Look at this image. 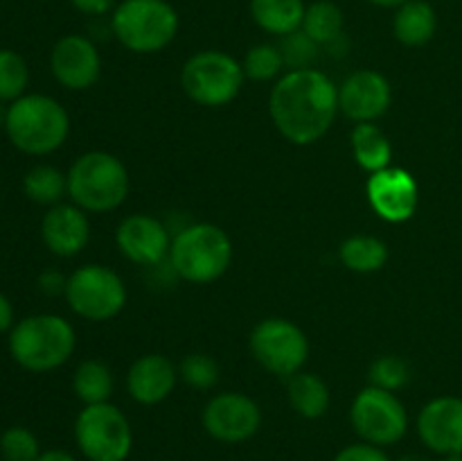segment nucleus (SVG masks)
I'll list each match as a JSON object with an SVG mask.
<instances>
[{"label": "nucleus", "instance_id": "obj_1", "mask_svg": "<svg viewBox=\"0 0 462 461\" xmlns=\"http://www.w3.org/2000/svg\"><path fill=\"white\" fill-rule=\"evenodd\" d=\"M338 113V86L316 68L287 71L269 95V116L291 145H314L332 129Z\"/></svg>", "mask_w": 462, "mask_h": 461}, {"label": "nucleus", "instance_id": "obj_2", "mask_svg": "<svg viewBox=\"0 0 462 461\" xmlns=\"http://www.w3.org/2000/svg\"><path fill=\"white\" fill-rule=\"evenodd\" d=\"M5 131L18 152L48 156L70 134V116L57 99L43 93H25L5 108Z\"/></svg>", "mask_w": 462, "mask_h": 461}, {"label": "nucleus", "instance_id": "obj_3", "mask_svg": "<svg viewBox=\"0 0 462 461\" xmlns=\"http://www.w3.org/2000/svg\"><path fill=\"white\" fill-rule=\"evenodd\" d=\"M77 346L75 328L59 315H32L9 330V355L32 373H48L72 357Z\"/></svg>", "mask_w": 462, "mask_h": 461}, {"label": "nucleus", "instance_id": "obj_4", "mask_svg": "<svg viewBox=\"0 0 462 461\" xmlns=\"http://www.w3.org/2000/svg\"><path fill=\"white\" fill-rule=\"evenodd\" d=\"M233 262V242L221 226L210 221L188 224L170 247V265L179 278L192 285L219 280Z\"/></svg>", "mask_w": 462, "mask_h": 461}, {"label": "nucleus", "instance_id": "obj_5", "mask_svg": "<svg viewBox=\"0 0 462 461\" xmlns=\"http://www.w3.org/2000/svg\"><path fill=\"white\" fill-rule=\"evenodd\" d=\"M68 194L86 212L116 211L129 197V172L108 152H86L68 170Z\"/></svg>", "mask_w": 462, "mask_h": 461}, {"label": "nucleus", "instance_id": "obj_6", "mask_svg": "<svg viewBox=\"0 0 462 461\" xmlns=\"http://www.w3.org/2000/svg\"><path fill=\"white\" fill-rule=\"evenodd\" d=\"M179 12L167 0H122L111 14V32L126 50L153 54L176 39Z\"/></svg>", "mask_w": 462, "mask_h": 461}, {"label": "nucleus", "instance_id": "obj_7", "mask_svg": "<svg viewBox=\"0 0 462 461\" xmlns=\"http://www.w3.org/2000/svg\"><path fill=\"white\" fill-rule=\"evenodd\" d=\"M244 68L228 52L221 50H201L183 63L180 86L185 95L199 107L217 108L233 102L242 90Z\"/></svg>", "mask_w": 462, "mask_h": 461}, {"label": "nucleus", "instance_id": "obj_8", "mask_svg": "<svg viewBox=\"0 0 462 461\" xmlns=\"http://www.w3.org/2000/svg\"><path fill=\"white\" fill-rule=\"evenodd\" d=\"M75 441L88 461H126L134 450V429L113 402L84 405L75 420Z\"/></svg>", "mask_w": 462, "mask_h": 461}, {"label": "nucleus", "instance_id": "obj_9", "mask_svg": "<svg viewBox=\"0 0 462 461\" xmlns=\"http://www.w3.org/2000/svg\"><path fill=\"white\" fill-rule=\"evenodd\" d=\"M66 301L77 316L93 324L111 321L125 310L126 287L120 274L108 267L84 265L68 276Z\"/></svg>", "mask_w": 462, "mask_h": 461}, {"label": "nucleus", "instance_id": "obj_10", "mask_svg": "<svg viewBox=\"0 0 462 461\" xmlns=\"http://www.w3.org/2000/svg\"><path fill=\"white\" fill-rule=\"evenodd\" d=\"M248 348L262 369L280 378L300 373L310 357V339L305 330L282 316L262 319L248 337Z\"/></svg>", "mask_w": 462, "mask_h": 461}, {"label": "nucleus", "instance_id": "obj_11", "mask_svg": "<svg viewBox=\"0 0 462 461\" xmlns=\"http://www.w3.org/2000/svg\"><path fill=\"white\" fill-rule=\"evenodd\" d=\"M350 423L356 437L373 446H395L409 432V411L393 391L361 389L350 407Z\"/></svg>", "mask_w": 462, "mask_h": 461}, {"label": "nucleus", "instance_id": "obj_12", "mask_svg": "<svg viewBox=\"0 0 462 461\" xmlns=\"http://www.w3.org/2000/svg\"><path fill=\"white\" fill-rule=\"evenodd\" d=\"M201 423L208 437L235 446L260 432L262 409L246 393L224 391L208 400V405L203 407Z\"/></svg>", "mask_w": 462, "mask_h": 461}, {"label": "nucleus", "instance_id": "obj_13", "mask_svg": "<svg viewBox=\"0 0 462 461\" xmlns=\"http://www.w3.org/2000/svg\"><path fill=\"white\" fill-rule=\"evenodd\" d=\"M365 194L373 211L391 224H404L418 211L420 188L415 176L404 167H386L370 174Z\"/></svg>", "mask_w": 462, "mask_h": 461}, {"label": "nucleus", "instance_id": "obj_14", "mask_svg": "<svg viewBox=\"0 0 462 461\" xmlns=\"http://www.w3.org/2000/svg\"><path fill=\"white\" fill-rule=\"evenodd\" d=\"M50 71L63 89H90L102 75V57L97 45L84 34L61 36L50 52Z\"/></svg>", "mask_w": 462, "mask_h": 461}, {"label": "nucleus", "instance_id": "obj_15", "mask_svg": "<svg viewBox=\"0 0 462 461\" xmlns=\"http://www.w3.org/2000/svg\"><path fill=\"white\" fill-rule=\"evenodd\" d=\"M418 437L433 455H462V398L438 396L418 414Z\"/></svg>", "mask_w": 462, "mask_h": 461}, {"label": "nucleus", "instance_id": "obj_16", "mask_svg": "<svg viewBox=\"0 0 462 461\" xmlns=\"http://www.w3.org/2000/svg\"><path fill=\"white\" fill-rule=\"evenodd\" d=\"M116 244L122 256L134 265L156 267L170 258L171 240L167 226L158 217L135 212L117 224Z\"/></svg>", "mask_w": 462, "mask_h": 461}, {"label": "nucleus", "instance_id": "obj_17", "mask_svg": "<svg viewBox=\"0 0 462 461\" xmlns=\"http://www.w3.org/2000/svg\"><path fill=\"white\" fill-rule=\"evenodd\" d=\"M391 81L377 71H356L338 86V111L355 122H374L391 108Z\"/></svg>", "mask_w": 462, "mask_h": 461}, {"label": "nucleus", "instance_id": "obj_18", "mask_svg": "<svg viewBox=\"0 0 462 461\" xmlns=\"http://www.w3.org/2000/svg\"><path fill=\"white\" fill-rule=\"evenodd\" d=\"M41 238L50 253L59 258H75L90 240V224L86 211L75 203H57L41 221Z\"/></svg>", "mask_w": 462, "mask_h": 461}, {"label": "nucleus", "instance_id": "obj_19", "mask_svg": "<svg viewBox=\"0 0 462 461\" xmlns=\"http://www.w3.org/2000/svg\"><path fill=\"white\" fill-rule=\"evenodd\" d=\"M179 382V369L174 362L158 353L138 357L126 373V391L138 405H158L167 400Z\"/></svg>", "mask_w": 462, "mask_h": 461}, {"label": "nucleus", "instance_id": "obj_20", "mask_svg": "<svg viewBox=\"0 0 462 461\" xmlns=\"http://www.w3.org/2000/svg\"><path fill=\"white\" fill-rule=\"evenodd\" d=\"M436 9L427 0H409L397 7L393 18V34L406 48H422L436 36Z\"/></svg>", "mask_w": 462, "mask_h": 461}, {"label": "nucleus", "instance_id": "obj_21", "mask_svg": "<svg viewBox=\"0 0 462 461\" xmlns=\"http://www.w3.org/2000/svg\"><path fill=\"white\" fill-rule=\"evenodd\" d=\"M251 18L260 30L273 36H287L300 30L305 21V0H251Z\"/></svg>", "mask_w": 462, "mask_h": 461}, {"label": "nucleus", "instance_id": "obj_22", "mask_svg": "<svg viewBox=\"0 0 462 461\" xmlns=\"http://www.w3.org/2000/svg\"><path fill=\"white\" fill-rule=\"evenodd\" d=\"M350 145L356 165L370 174L391 167L393 145L374 122H356L350 134Z\"/></svg>", "mask_w": 462, "mask_h": 461}, {"label": "nucleus", "instance_id": "obj_23", "mask_svg": "<svg viewBox=\"0 0 462 461\" xmlns=\"http://www.w3.org/2000/svg\"><path fill=\"white\" fill-rule=\"evenodd\" d=\"M287 398L291 409L305 420L323 419L329 409V400H332L328 384L316 373H307V371L289 378Z\"/></svg>", "mask_w": 462, "mask_h": 461}, {"label": "nucleus", "instance_id": "obj_24", "mask_svg": "<svg viewBox=\"0 0 462 461\" xmlns=\"http://www.w3.org/2000/svg\"><path fill=\"white\" fill-rule=\"evenodd\" d=\"M116 378L111 369L99 360H84L72 375V391L84 405L111 402Z\"/></svg>", "mask_w": 462, "mask_h": 461}, {"label": "nucleus", "instance_id": "obj_25", "mask_svg": "<svg viewBox=\"0 0 462 461\" xmlns=\"http://www.w3.org/2000/svg\"><path fill=\"white\" fill-rule=\"evenodd\" d=\"M343 265L356 274H373L388 262V247L374 235H352L338 249Z\"/></svg>", "mask_w": 462, "mask_h": 461}, {"label": "nucleus", "instance_id": "obj_26", "mask_svg": "<svg viewBox=\"0 0 462 461\" xmlns=\"http://www.w3.org/2000/svg\"><path fill=\"white\" fill-rule=\"evenodd\" d=\"M23 193L30 202L41 203V206H57L68 194V174H63L59 167L41 163L25 172Z\"/></svg>", "mask_w": 462, "mask_h": 461}, {"label": "nucleus", "instance_id": "obj_27", "mask_svg": "<svg viewBox=\"0 0 462 461\" xmlns=\"http://www.w3.org/2000/svg\"><path fill=\"white\" fill-rule=\"evenodd\" d=\"M343 23H346V18H343L341 7L337 3L316 0V3L307 5L302 30L319 45H332L334 41L343 36Z\"/></svg>", "mask_w": 462, "mask_h": 461}, {"label": "nucleus", "instance_id": "obj_28", "mask_svg": "<svg viewBox=\"0 0 462 461\" xmlns=\"http://www.w3.org/2000/svg\"><path fill=\"white\" fill-rule=\"evenodd\" d=\"M30 84V66L16 50L0 48V102H9L25 95Z\"/></svg>", "mask_w": 462, "mask_h": 461}, {"label": "nucleus", "instance_id": "obj_29", "mask_svg": "<svg viewBox=\"0 0 462 461\" xmlns=\"http://www.w3.org/2000/svg\"><path fill=\"white\" fill-rule=\"evenodd\" d=\"M244 75L253 81H271L284 71V59L278 45L273 43H257L248 48L244 54Z\"/></svg>", "mask_w": 462, "mask_h": 461}, {"label": "nucleus", "instance_id": "obj_30", "mask_svg": "<svg viewBox=\"0 0 462 461\" xmlns=\"http://www.w3.org/2000/svg\"><path fill=\"white\" fill-rule=\"evenodd\" d=\"M179 378L197 391H208L219 382V364L208 353H189L180 360Z\"/></svg>", "mask_w": 462, "mask_h": 461}, {"label": "nucleus", "instance_id": "obj_31", "mask_svg": "<svg viewBox=\"0 0 462 461\" xmlns=\"http://www.w3.org/2000/svg\"><path fill=\"white\" fill-rule=\"evenodd\" d=\"M0 456L3 461H36L41 446L36 434L23 425H12L0 434Z\"/></svg>", "mask_w": 462, "mask_h": 461}, {"label": "nucleus", "instance_id": "obj_32", "mask_svg": "<svg viewBox=\"0 0 462 461\" xmlns=\"http://www.w3.org/2000/svg\"><path fill=\"white\" fill-rule=\"evenodd\" d=\"M370 387L383 389V391H400L411 380V369L402 357L382 355L370 364L368 369Z\"/></svg>", "mask_w": 462, "mask_h": 461}, {"label": "nucleus", "instance_id": "obj_33", "mask_svg": "<svg viewBox=\"0 0 462 461\" xmlns=\"http://www.w3.org/2000/svg\"><path fill=\"white\" fill-rule=\"evenodd\" d=\"M280 52H282L284 66L289 71H302V68H314V61L319 59L320 45L311 39L310 34H305V30H296L291 34L282 36L280 41Z\"/></svg>", "mask_w": 462, "mask_h": 461}, {"label": "nucleus", "instance_id": "obj_34", "mask_svg": "<svg viewBox=\"0 0 462 461\" xmlns=\"http://www.w3.org/2000/svg\"><path fill=\"white\" fill-rule=\"evenodd\" d=\"M332 461H393V459L386 455L383 447L359 441V443H350V446L341 447V450L334 455Z\"/></svg>", "mask_w": 462, "mask_h": 461}, {"label": "nucleus", "instance_id": "obj_35", "mask_svg": "<svg viewBox=\"0 0 462 461\" xmlns=\"http://www.w3.org/2000/svg\"><path fill=\"white\" fill-rule=\"evenodd\" d=\"M68 278L57 269H48L39 276V289L48 296H59V294H66Z\"/></svg>", "mask_w": 462, "mask_h": 461}, {"label": "nucleus", "instance_id": "obj_36", "mask_svg": "<svg viewBox=\"0 0 462 461\" xmlns=\"http://www.w3.org/2000/svg\"><path fill=\"white\" fill-rule=\"evenodd\" d=\"M70 5L86 16H104L117 7L116 0H70Z\"/></svg>", "mask_w": 462, "mask_h": 461}, {"label": "nucleus", "instance_id": "obj_37", "mask_svg": "<svg viewBox=\"0 0 462 461\" xmlns=\"http://www.w3.org/2000/svg\"><path fill=\"white\" fill-rule=\"evenodd\" d=\"M14 328V306L3 292H0V333Z\"/></svg>", "mask_w": 462, "mask_h": 461}, {"label": "nucleus", "instance_id": "obj_38", "mask_svg": "<svg viewBox=\"0 0 462 461\" xmlns=\"http://www.w3.org/2000/svg\"><path fill=\"white\" fill-rule=\"evenodd\" d=\"M36 461H77L75 455H70L68 450H61V447H52V450H43Z\"/></svg>", "mask_w": 462, "mask_h": 461}, {"label": "nucleus", "instance_id": "obj_39", "mask_svg": "<svg viewBox=\"0 0 462 461\" xmlns=\"http://www.w3.org/2000/svg\"><path fill=\"white\" fill-rule=\"evenodd\" d=\"M368 3L377 5V7H383V9H397L404 3H409V0H368Z\"/></svg>", "mask_w": 462, "mask_h": 461}, {"label": "nucleus", "instance_id": "obj_40", "mask_svg": "<svg viewBox=\"0 0 462 461\" xmlns=\"http://www.w3.org/2000/svg\"><path fill=\"white\" fill-rule=\"evenodd\" d=\"M397 461H431V459H429V456H424V455H413V452H411V455L400 456Z\"/></svg>", "mask_w": 462, "mask_h": 461}, {"label": "nucleus", "instance_id": "obj_41", "mask_svg": "<svg viewBox=\"0 0 462 461\" xmlns=\"http://www.w3.org/2000/svg\"><path fill=\"white\" fill-rule=\"evenodd\" d=\"M442 461H462V455H449V456H442Z\"/></svg>", "mask_w": 462, "mask_h": 461}, {"label": "nucleus", "instance_id": "obj_42", "mask_svg": "<svg viewBox=\"0 0 462 461\" xmlns=\"http://www.w3.org/2000/svg\"><path fill=\"white\" fill-rule=\"evenodd\" d=\"M39 3H45V0H39Z\"/></svg>", "mask_w": 462, "mask_h": 461}]
</instances>
